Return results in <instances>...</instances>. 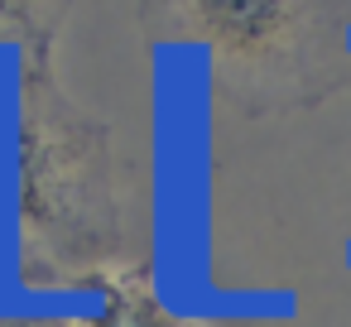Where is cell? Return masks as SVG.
<instances>
[{
  "mask_svg": "<svg viewBox=\"0 0 351 327\" xmlns=\"http://www.w3.org/2000/svg\"><path fill=\"white\" fill-rule=\"evenodd\" d=\"M193 29L221 58H265L298 15V0H188Z\"/></svg>",
  "mask_w": 351,
  "mask_h": 327,
  "instance_id": "1",
  "label": "cell"
},
{
  "mask_svg": "<svg viewBox=\"0 0 351 327\" xmlns=\"http://www.w3.org/2000/svg\"><path fill=\"white\" fill-rule=\"evenodd\" d=\"M73 327H193L188 317H178V313H169L145 284H135V279H121V284H111L106 289V303L97 308V313H87V317H68Z\"/></svg>",
  "mask_w": 351,
  "mask_h": 327,
  "instance_id": "2",
  "label": "cell"
},
{
  "mask_svg": "<svg viewBox=\"0 0 351 327\" xmlns=\"http://www.w3.org/2000/svg\"><path fill=\"white\" fill-rule=\"evenodd\" d=\"M0 327H73L68 317H44V313H0Z\"/></svg>",
  "mask_w": 351,
  "mask_h": 327,
  "instance_id": "3",
  "label": "cell"
}]
</instances>
